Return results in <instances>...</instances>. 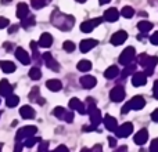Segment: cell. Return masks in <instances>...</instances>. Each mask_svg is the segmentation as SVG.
<instances>
[{"instance_id": "53", "label": "cell", "mask_w": 158, "mask_h": 152, "mask_svg": "<svg viewBox=\"0 0 158 152\" xmlns=\"http://www.w3.org/2000/svg\"><path fill=\"white\" fill-rule=\"evenodd\" d=\"M110 2H111V0H98L100 4H107V3H110Z\"/></svg>"}, {"instance_id": "9", "label": "cell", "mask_w": 158, "mask_h": 152, "mask_svg": "<svg viewBox=\"0 0 158 152\" xmlns=\"http://www.w3.org/2000/svg\"><path fill=\"white\" fill-rule=\"evenodd\" d=\"M125 95H126V91L123 89V86H115L110 91V100L114 101V102H121V101H123Z\"/></svg>"}, {"instance_id": "29", "label": "cell", "mask_w": 158, "mask_h": 152, "mask_svg": "<svg viewBox=\"0 0 158 152\" xmlns=\"http://www.w3.org/2000/svg\"><path fill=\"white\" fill-rule=\"evenodd\" d=\"M137 29H139L142 33H147L153 29V24L148 21H140L139 24H137Z\"/></svg>"}, {"instance_id": "32", "label": "cell", "mask_w": 158, "mask_h": 152, "mask_svg": "<svg viewBox=\"0 0 158 152\" xmlns=\"http://www.w3.org/2000/svg\"><path fill=\"white\" fill-rule=\"evenodd\" d=\"M18 102H19V98H18V95H15V94H11V95H8V97L6 98V105H7L8 108L17 106L18 105Z\"/></svg>"}, {"instance_id": "50", "label": "cell", "mask_w": 158, "mask_h": 152, "mask_svg": "<svg viewBox=\"0 0 158 152\" xmlns=\"http://www.w3.org/2000/svg\"><path fill=\"white\" fill-rule=\"evenodd\" d=\"M115 152H128V147H126V145H122V147L117 148V150H115Z\"/></svg>"}, {"instance_id": "7", "label": "cell", "mask_w": 158, "mask_h": 152, "mask_svg": "<svg viewBox=\"0 0 158 152\" xmlns=\"http://www.w3.org/2000/svg\"><path fill=\"white\" fill-rule=\"evenodd\" d=\"M53 115H54L56 118H58V119L67 122V123H72V120H74V114H72V112H68L67 109H64L63 106H56L54 111H53Z\"/></svg>"}, {"instance_id": "8", "label": "cell", "mask_w": 158, "mask_h": 152, "mask_svg": "<svg viewBox=\"0 0 158 152\" xmlns=\"http://www.w3.org/2000/svg\"><path fill=\"white\" fill-rule=\"evenodd\" d=\"M103 21H104V18H100V17H98V18H94V19H89V21H83L81 24V30L83 33H90L96 26H98Z\"/></svg>"}, {"instance_id": "34", "label": "cell", "mask_w": 158, "mask_h": 152, "mask_svg": "<svg viewBox=\"0 0 158 152\" xmlns=\"http://www.w3.org/2000/svg\"><path fill=\"white\" fill-rule=\"evenodd\" d=\"M135 72H136V65H132V64H129V65H126L125 68H123V71H122V79H125L126 76H131V75H133Z\"/></svg>"}, {"instance_id": "41", "label": "cell", "mask_w": 158, "mask_h": 152, "mask_svg": "<svg viewBox=\"0 0 158 152\" xmlns=\"http://www.w3.org/2000/svg\"><path fill=\"white\" fill-rule=\"evenodd\" d=\"M150 152H158V138H154L150 145Z\"/></svg>"}, {"instance_id": "45", "label": "cell", "mask_w": 158, "mask_h": 152, "mask_svg": "<svg viewBox=\"0 0 158 152\" xmlns=\"http://www.w3.org/2000/svg\"><path fill=\"white\" fill-rule=\"evenodd\" d=\"M153 94H154V98H157V100H158V80H156V82H154Z\"/></svg>"}, {"instance_id": "57", "label": "cell", "mask_w": 158, "mask_h": 152, "mask_svg": "<svg viewBox=\"0 0 158 152\" xmlns=\"http://www.w3.org/2000/svg\"><path fill=\"white\" fill-rule=\"evenodd\" d=\"M77 2H79V3H85L86 0H77Z\"/></svg>"}, {"instance_id": "25", "label": "cell", "mask_w": 158, "mask_h": 152, "mask_svg": "<svg viewBox=\"0 0 158 152\" xmlns=\"http://www.w3.org/2000/svg\"><path fill=\"white\" fill-rule=\"evenodd\" d=\"M0 69H2L4 74H13L17 69L15 64L11 62V61H0Z\"/></svg>"}, {"instance_id": "54", "label": "cell", "mask_w": 158, "mask_h": 152, "mask_svg": "<svg viewBox=\"0 0 158 152\" xmlns=\"http://www.w3.org/2000/svg\"><path fill=\"white\" fill-rule=\"evenodd\" d=\"M0 2H2L3 4H8V3H11L13 0H0Z\"/></svg>"}, {"instance_id": "13", "label": "cell", "mask_w": 158, "mask_h": 152, "mask_svg": "<svg viewBox=\"0 0 158 152\" xmlns=\"http://www.w3.org/2000/svg\"><path fill=\"white\" fill-rule=\"evenodd\" d=\"M97 44H98V42L96 39H85V40H82L79 43V49H81L82 53H87L92 49H94Z\"/></svg>"}, {"instance_id": "5", "label": "cell", "mask_w": 158, "mask_h": 152, "mask_svg": "<svg viewBox=\"0 0 158 152\" xmlns=\"http://www.w3.org/2000/svg\"><path fill=\"white\" fill-rule=\"evenodd\" d=\"M135 57H136V50H135V47L129 46V47H126L122 53H121L118 61H119L121 65L126 66V65H129V64H132V61L135 60Z\"/></svg>"}, {"instance_id": "14", "label": "cell", "mask_w": 158, "mask_h": 152, "mask_svg": "<svg viewBox=\"0 0 158 152\" xmlns=\"http://www.w3.org/2000/svg\"><path fill=\"white\" fill-rule=\"evenodd\" d=\"M15 57L21 64H24V65H29V62H31L29 54H28L22 47H17L15 49Z\"/></svg>"}, {"instance_id": "12", "label": "cell", "mask_w": 158, "mask_h": 152, "mask_svg": "<svg viewBox=\"0 0 158 152\" xmlns=\"http://www.w3.org/2000/svg\"><path fill=\"white\" fill-rule=\"evenodd\" d=\"M128 39V33L125 32V30H118V32H115L114 35L111 36V44H114V46H121V44L123 43V42Z\"/></svg>"}, {"instance_id": "6", "label": "cell", "mask_w": 158, "mask_h": 152, "mask_svg": "<svg viewBox=\"0 0 158 152\" xmlns=\"http://www.w3.org/2000/svg\"><path fill=\"white\" fill-rule=\"evenodd\" d=\"M38 131V129L35 126H24L21 127L18 131H17V137L15 140H19V141H24V140L29 138V137H33Z\"/></svg>"}, {"instance_id": "36", "label": "cell", "mask_w": 158, "mask_h": 152, "mask_svg": "<svg viewBox=\"0 0 158 152\" xmlns=\"http://www.w3.org/2000/svg\"><path fill=\"white\" fill-rule=\"evenodd\" d=\"M42 140L39 138V137H29V138H27V140H24V147H27V148H31V147H33V145L36 144V142H40Z\"/></svg>"}, {"instance_id": "24", "label": "cell", "mask_w": 158, "mask_h": 152, "mask_svg": "<svg viewBox=\"0 0 158 152\" xmlns=\"http://www.w3.org/2000/svg\"><path fill=\"white\" fill-rule=\"evenodd\" d=\"M29 15V7H28L27 3H19L17 6V17L19 19H24Z\"/></svg>"}, {"instance_id": "30", "label": "cell", "mask_w": 158, "mask_h": 152, "mask_svg": "<svg viewBox=\"0 0 158 152\" xmlns=\"http://www.w3.org/2000/svg\"><path fill=\"white\" fill-rule=\"evenodd\" d=\"M35 24H36V19H35V17L33 15H28L27 18H24L21 21V26L24 28V29H28V28L33 26Z\"/></svg>"}, {"instance_id": "20", "label": "cell", "mask_w": 158, "mask_h": 152, "mask_svg": "<svg viewBox=\"0 0 158 152\" xmlns=\"http://www.w3.org/2000/svg\"><path fill=\"white\" fill-rule=\"evenodd\" d=\"M104 21H108V22H115L118 21V18H119V13H118L117 8H108V10H106V13H104Z\"/></svg>"}, {"instance_id": "49", "label": "cell", "mask_w": 158, "mask_h": 152, "mask_svg": "<svg viewBox=\"0 0 158 152\" xmlns=\"http://www.w3.org/2000/svg\"><path fill=\"white\" fill-rule=\"evenodd\" d=\"M151 119H153L156 123H158V109H156V111L151 114Z\"/></svg>"}, {"instance_id": "4", "label": "cell", "mask_w": 158, "mask_h": 152, "mask_svg": "<svg viewBox=\"0 0 158 152\" xmlns=\"http://www.w3.org/2000/svg\"><path fill=\"white\" fill-rule=\"evenodd\" d=\"M144 105H146L144 98H143L142 95H136V97H133L131 101H128V102L123 105V108L121 109V114L125 115V114H128L131 109H135V111H140V109H142Z\"/></svg>"}, {"instance_id": "44", "label": "cell", "mask_w": 158, "mask_h": 152, "mask_svg": "<svg viewBox=\"0 0 158 152\" xmlns=\"http://www.w3.org/2000/svg\"><path fill=\"white\" fill-rule=\"evenodd\" d=\"M6 26H8V19L4 18V17H0V29H3Z\"/></svg>"}, {"instance_id": "26", "label": "cell", "mask_w": 158, "mask_h": 152, "mask_svg": "<svg viewBox=\"0 0 158 152\" xmlns=\"http://www.w3.org/2000/svg\"><path fill=\"white\" fill-rule=\"evenodd\" d=\"M46 87L50 90V91H60L63 89V83L57 79H50V80L46 82Z\"/></svg>"}, {"instance_id": "51", "label": "cell", "mask_w": 158, "mask_h": 152, "mask_svg": "<svg viewBox=\"0 0 158 152\" xmlns=\"http://www.w3.org/2000/svg\"><path fill=\"white\" fill-rule=\"evenodd\" d=\"M17 29H18V25H13V26H10V29H8V33H14V32H17Z\"/></svg>"}, {"instance_id": "16", "label": "cell", "mask_w": 158, "mask_h": 152, "mask_svg": "<svg viewBox=\"0 0 158 152\" xmlns=\"http://www.w3.org/2000/svg\"><path fill=\"white\" fill-rule=\"evenodd\" d=\"M146 83H147V76L143 74V72H135L132 75V84L135 87H140Z\"/></svg>"}, {"instance_id": "3", "label": "cell", "mask_w": 158, "mask_h": 152, "mask_svg": "<svg viewBox=\"0 0 158 152\" xmlns=\"http://www.w3.org/2000/svg\"><path fill=\"white\" fill-rule=\"evenodd\" d=\"M139 64L144 68V75L151 76L154 72V68L158 64V57H150L147 54H142L139 55Z\"/></svg>"}, {"instance_id": "19", "label": "cell", "mask_w": 158, "mask_h": 152, "mask_svg": "<svg viewBox=\"0 0 158 152\" xmlns=\"http://www.w3.org/2000/svg\"><path fill=\"white\" fill-rule=\"evenodd\" d=\"M81 84L83 89H93V87L97 84V80H96L94 76H90V75H86V76H82L81 78Z\"/></svg>"}, {"instance_id": "40", "label": "cell", "mask_w": 158, "mask_h": 152, "mask_svg": "<svg viewBox=\"0 0 158 152\" xmlns=\"http://www.w3.org/2000/svg\"><path fill=\"white\" fill-rule=\"evenodd\" d=\"M47 148H49V142H47V141H40V142H39L38 152H46Z\"/></svg>"}, {"instance_id": "31", "label": "cell", "mask_w": 158, "mask_h": 152, "mask_svg": "<svg viewBox=\"0 0 158 152\" xmlns=\"http://www.w3.org/2000/svg\"><path fill=\"white\" fill-rule=\"evenodd\" d=\"M77 68H78V71H81V72H87V71L92 69V62L87 61V60H82V61L78 62Z\"/></svg>"}, {"instance_id": "39", "label": "cell", "mask_w": 158, "mask_h": 152, "mask_svg": "<svg viewBox=\"0 0 158 152\" xmlns=\"http://www.w3.org/2000/svg\"><path fill=\"white\" fill-rule=\"evenodd\" d=\"M63 49L65 50V51H68V53H72L75 50V43H72L71 40H65L64 42V44H63Z\"/></svg>"}, {"instance_id": "35", "label": "cell", "mask_w": 158, "mask_h": 152, "mask_svg": "<svg viewBox=\"0 0 158 152\" xmlns=\"http://www.w3.org/2000/svg\"><path fill=\"white\" fill-rule=\"evenodd\" d=\"M29 78L32 79V80H39V79L42 78V71L38 68V66H33V68H31V71H29Z\"/></svg>"}, {"instance_id": "46", "label": "cell", "mask_w": 158, "mask_h": 152, "mask_svg": "<svg viewBox=\"0 0 158 152\" xmlns=\"http://www.w3.org/2000/svg\"><path fill=\"white\" fill-rule=\"evenodd\" d=\"M90 152H103V147H101V144H96L94 147L90 150Z\"/></svg>"}, {"instance_id": "23", "label": "cell", "mask_w": 158, "mask_h": 152, "mask_svg": "<svg viewBox=\"0 0 158 152\" xmlns=\"http://www.w3.org/2000/svg\"><path fill=\"white\" fill-rule=\"evenodd\" d=\"M19 115H21L24 119H33L36 114H35V109H33L32 106L24 105V106H21V109H19Z\"/></svg>"}, {"instance_id": "10", "label": "cell", "mask_w": 158, "mask_h": 152, "mask_svg": "<svg viewBox=\"0 0 158 152\" xmlns=\"http://www.w3.org/2000/svg\"><path fill=\"white\" fill-rule=\"evenodd\" d=\"M132 131H133V125L126 122V123H123L122 126H118L115 134H117V137H119V138H126V137H129L132 134Z\"/></svg>"}, {"instance_id": "17", "label": "cell", "mask_w": 158, "mask_h": 152, "mask_svg": "<svg viewBox=\"0 0 158 152\" xmlns=\"http://www.w3.org/2000/svg\"><path fill=\"white\" fill-rule=\"evenodd\" d=\"M68 105H69V108H71V109H75V111H78L81 115L87 114V112H86V106H85L83 102H81V101H79V98H71Z\"/></svg>"}, {"instance_id": "22", "label": "cell", "mask_w": 158, "mask_h": 152, "mask_svg": "<svg viewBox=\"0 0 158 152\" xmlns=\"http://www.w3.org/2000/svg\"><path fill=\"white\" fill-rule=\"evenodd\" d=\"M38 44H39V47L49 49V47L53 44V36L50 35V33H43V35L40 36V39H39Z\"/></svg>"}, {"instance_id": "56", "label": "cell", "mask_w": 158, "mask_h": 152, "mask_svg": "<svg viewBox=\"0 0 158 152\" xmlns=\"http://www.w3.org/2000/svg\"><path fill=\"white\" fill-rule=\"evenodd\" d=\"M2 148H3V142H0V152H2Z\"/></svg>"}, {"instance_id": "48", "label": "cell", "mask_w": 158, "mask_h": 152, "mask_svg": "<svg viewBox=\"0 0 158 152\" xmlns=\"http://www.w3.org/2000/svg\"><path fill=\"white\" fill-rule=\"evenodd\" d=\"M108 144H110V147L111 148H115L117 147V140L112 138V137H108Z\"/></svg>"}, {"instance_id": "11", "label": "cell", "mask_w": 158, "mask_h": 152, "mask_svg": "<svg viewBox=\"0 0 158 152\" xmlns=\"http://www.w3.org/2000/svg\"><path fill=\"white\" fill-rule=\"evenodd\" d=\"M42 58H43V61H44V64H46V66L49 69H52V71H54V72H58L60 71V66H58V62L53 58V55L50 54V53H44L43 55H42Z\"/></svg>"}, {"instance_id": "38", "label": "cell", "mask_w": 158, "mask_h": 152, "mask_svg": "<svg viewBox=\"0 0 158 152\" xmlns=\"http://www.w3.org/2000/svg\"><path fill=\"white\" fill-rule=\"evenodd\" d=\"M29 44H31V50H32V53H33V60L39 61V51H38V47H39V44H38V42L32 40Z\"/></svg>"}, {"instance_id": "33", "label": "cell", "mask_w": 158, "mask_h": 152, "mask_svg": "<svg viewBox=\"0 0 158 152\" xmlns=\"http://www.w3.org/2000/svg\"><path fill=\"white\" fill-rule=\"evenodd\" d=\"M50 2H52V0H31V4H32V7L35 8V10H40L44 6L49 4Z\"/></svg>"}, {"instance_id": "52", "label": "cell", "mask_w": 158, "mask_h": 152, "mask_svg": "<svg viewBox=\"0 0 158 152\" xmlns=\"http://www.w3.org/2000/svg\"><path fill=\"white\" fill-rule=\"evenodd\" d=\"M4 47H6L7 50H11V49H13V46H11V44L8 43V42H6V43H4Z\"/></svg>"}, {"instance_id": "21", "label": "cell", "mask_w": 158, "mask_h": 152, "mask_svg": "<svg viewBox=\"0 0 158 152\" xmlns=\"http://www.w3.org/2000/svg\"><path fill=\"white\" fill-rule=\"evenodd\" d=\"M135 142H136L137 145H143L147 142L148 140V131L146 130V129H142L140 131H137L136 134H135Z\"/></svg>"}, {"instance_id": "15", "label": "cell", "mask_w": 158, "mask_h": 152, "mask_svg": "<svg viewBox=\"0 0 158 152\" xmlns=\"http://www.w3.org/2000/svg\"><path fill=\"white\" fill-rule=\"evenodd\" d=\"M13 89L14 87L11 86L7 79H2V80H0V95L8 97V95L13 94Z\"/></svg>"}, {"instance_id": "59", "label": "cell", "mask_w": 158, "mask_h": 152, "mask_svg": "<svg viewBox=\"0 0 158 152\" xmlns=\"http://www.w3.org/2000/svg\"><path fill=\"white\" fill-rule=\"evenodd\" d=\"M0 115H2V112H0Z\"/></svg>"}, {"instance_id": "42", "label": "cell", "mask_w": 158, "mask_h": 152, "mask_svg": "<svg viewBox=\"0 0 158 152\" xmlns=\"http://www.w3.org/2000/svg\"><path fill=\"white\" fill-rule=\"evenodd\" d=\"M22 147H24V142H21L19 140H15V148H14V152H21Z\"/></svg>"}, {"instance_id": "1", "label": "cell", "mask_w": 158, "mask_h": 152, "mask_svg": "<svg viewBox=\"0 0 158 152\" xmlns=\"http://www.w3.org/2000/svg\"><path fill=\"white\" fill-rule=\"evenodd\" d=\"M50 21H52L53 26L57 28V29H60V30H63V32H68V30H71L75 25L74 17L68 15V14H64L58 10H54L52 13Z\"/></svg>"}, {"instance_id": "27", "label": "cell", "mask_w": 158, "mask_h": 152, "mask_svg": "<svg viewBox=\"0 0 158 152\" xmlns=\"http://www.w3.org/2000/svg\"><path fill=\"white\" fill-rule=\"evenodd\" d=\"M40 90H39V87H33L32 90H31L29 93V100L32 101V102H39V104H44V100H40Z\"/></svg>"}, {"instance_id": "55", "label": "cell", "mask_w": 158, "mask_h": 152, "mask_svg": "<svg viewBox=\"0 0 158 152\" xmlns=\"http://www.w3.org/2000/svg\"><path fill=\"white\" fill-rule=\"evenodd\" d=\"M81 152H90V150H87V148H83Z\"/></svg>"}, {"instance_id": "28", "label": "cell", "mask_w": 158, "mask_h": 152, "mask_svg": "<svg viewBox=\"0 0 158 152\" xmlns=\"http://www.w3.org/2000/svg\"><path fill=\"white\" fill-rule=\"evenodd\" d=\"M119 75V69H118V66H115V65H112V66H110L108 69H107L106 72H104V76H106V79H115L117 76Z\"/></svg>"}, {"instance_id": "37", "label": "cell", "mask_w": 158, "mask_h": 152, "mask_svg": "<svg viewBox=\"0 0 158 152\" xmlns=\"http://www.w3.org/2000/svg\"><path fill=\"white\" fill-rule=\"evenodd\" d=\"M121 14H122V17H125V18H132V17L135 15V10L131 6H125V7L122 8V11H121Z\"/></svg>"}, {"instance_id": "43", "label": "cell", "mask_w": 158, "mask_h": 152, "mask_svg": "<svg viewBox=\"0 0 158 152\" xmlns=\"http://www.w3.org/2000/svg\"><path fill=\"white\" fill-rule=\"evenodd\" d=\"M150 42L154 44V46H158V32L153 33V35L150 36Z\"/></svg>"}, {"instance_id": "18", "label": "cell", "mask_w": 158, "mask_h": 152, "mask_svg": "<svg viewBox=\"0 0 158 152\" xmlns=\"http://www.w3.org/2000/svg\"><path fill=\"white\" fill-rule=\"evenodd\" d=\"M104 126L107 127V130H110V131H117V129H118V122H117V119H115L114 116H111V115H106L104 116Z\"/></svg>"}, {"instance_id": "2", "label": "cell", "mask_w": 158, "mask_h": 152, "mask_svg": "<svg viewBox=\"0 0 158 152\" xmlns=\"http://www.w3.org/2000/svg\"><path fill=\"white\" fill-rule=\"evenodd\" d=\"M86 104H87L86 112L90 116V126L96 130V129L98 127V125L101 123V112H100V109L96 106V101L93 100L92 97H87Z\"/></svg>"}, {"instance_id": "47", "label": "cell", "mask_w": 158, "mask_h": 152, "mask_svg": "<svg viewBox=\"0 0 158 152\" xmlns=\"http://www.w3.org/2000/svg\"><path fill=\"white\" fill-rule=\"evenodd\" d=\"M54 152H69V151H68V148H67L65 145H58V147L56 148Z\"/></svg>"}, {"instance_id": "58", "label": "cell", "mask_w": 158, "mask_h": 152, "mask_svg": "<svg viewBox=\"0 0 158 152\" xmlns=\"http://www.w3.org/2000/svg\"><path fill=\"white\" fill-rule=\"evenodd\" d=\"M46 152H52V151H46Z\"/></svg>"}]
</instances>
